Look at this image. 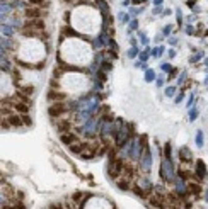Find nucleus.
Listing matches in <instances>:
<instances>
[{
    "label": "nucleus",
    "instance_id": "obj_1",
    "mask_svg": "<svg viewBox=\"0 0 208 209\" xmlns=\"http://www.w3.org/2000/svg\"><path fill=\"white\" fill-rule=\"evenodd\" d=\"M67 111H68V106H67V102L63 100H56V102H53L51 106H50L48 109V114L51 116V117H63L67 114Z\"/></svg>",
    "mask_w": 208,
    "mask_h": 209
},
{
    "label": "nucleus",
    "instance_id": "obj_2",
    "mask_svg": "<svg viewBox=\"0 0 208 209\" xmlns=\"http://www.w3.org/2000/svg\"><path fill=\"white\" fill-rule=\"evenodd\" d=\"M55 124H56V129H58V133H60V134L68 133V131L72 129V122H70V121H67V117H65V116H63V117H60V119H58V121L55 122Z\"/></svg>",
    "mask_w": 208,
    "mask_h": 209
},
{
    "label": "nucleus",
    "instance_id": "obj_3",
    "mask_svg": "<svg viewBox=\"0 0 208 209\" xmlns=\"http://www.w3.org/2000/svg\"><path fill=\"white\" fill-rule=\"evenodd\" d=\"M24 15H26V19H39L43 15V12L39 9V5L38 7H27L24 10Z\"/></svg>",
    "mask_w": 208,
    "mask_h": 209
},
{
    "label": "nucleus",
    "instance_id": "obj_4",
    "mask_svg": "<svg viewBox=\"0 0 208 209\" xmlns=\"http://www.w3.org/2000/svg\"><path fill=\"white\" fill-rule=\"evenodd\" d=\"M60 139H61V143H63V145H67V146H70L72 145V143H75V141H78L77 139V136L75 134H72L68 131V133H63V134H60Z\"/></svg>",
    "mask_w": 208,
    "mask_h": 209
},
{
    "label": "nucleus",
    "instance_id": "obj_5",
    "mask_svg": "<svg viewBox=\"0 0 208 209\" xmlns=\"http://www.w3.org/2000/svg\"><path fill=\"white\" fill-rule=\"evenodd\" d=\"M9 121H10V124H12V127H21L22 124H24V121H22V117H21V116L14 114V112L9 116Z\"/></svg>",
    "mask_w": 208,
    "mask_h": 209
},
{
    "label": "nucleus",
    "instance_id": "obj_6",
    "mask_svg": "<svg viewBox=\"0 0 208 209\" xmlns=\"http://www.w3.org/2000/svg\"><path fill=\"white\" fill-rule=\"evenodd\" d=\"M63 97H65L63 94H58V92H56V87H53L51 90L48 92V100H50V102H56V100H61Z\"/></svg>",
    "mask_w": 208,
    "mask_h": 209
},
{
    "label": "nucleus",
    "instance_id": "obj_7",
    "mask_svg": "<svg viewBox=\"0 0 208 209\" xmlns=\"http://www.w3.org/2000/svg\"><path fill=\"white\" fill-rule=\"evenodd\" d=\"M34 88L33 85H22V87H19V94H21V97H29V95H33Z\"/></svg>",
    "mask_w": 208,
    "mask_h": 209
},
{
    "label": "nucleus",
    "instance_id": "obj_8",
    "mask_svg": "<svg viewBox=\"0 0 208 209\" xmlns=\"http://www.w3.org/2000/svg\"><path fill=\"white\" fill-rule=\"evenodd\" d=\"M82 150H84V145H80V141H78V143H72V145H70V152L75 153V155H80Z\"/></svg>",
    "mask_w": 208,
    "mask_h": 209
},
{
    "label": "nucleus",
    "instance_id": "obj_9",
    "mask_svg": "<svg viewBox=\"0 0 208 209\" xmlns=\"http://www.w3.org/2000/svg\"><path fill=\"white\" fill-rule=\"evenodd\" d=\"M116 185H118L120 189H123V191H126V189L130 187V185H128V179H125V177H123V179H118Z\"/></svg>",
    "mask_w": 208,
    "mask_h": 209
},
{
    "label": "nucleus",
    "instance_id": "obj_10",
    "mask_svg": "<svg viewBox=\"0 0 208 209\" xmlns=\"http://www.w3.org/2000/svg\"><path fill=\"white\" fill-rule=\"evenodd\" d=\"M198 173H200V177H205L206 175V165L203 163V162H198Z\"/></svg>",
    "mask_w": 208,
    "mask_h": 209
},
{
    "label": "nucleus",
    "instance_id": "obj_11",
    "mask_svg": "<svg viewBox=\"0 0 208 209\" xmlns=\"http://www.w3.org/2000/svg\"><path fill=\"white\" fill-rule=\"evenodd\" d=\"M29 3H33V5H39V7H48L46 5V2L45 0H27Z\"/></svg>",
    "mask_w": 208,
    "mask_h": 209
},
{
    "label": "nucleus",
    "instance_id": "obj_12",
    "mask_svg": "<svg viewBox=\"0 0 208 209\" xmlns=\"http://www.w3.org/2000/svg\"><path fill=\"white\" fill-rule=\"evenodd\" d=\"M189 189L195 192V194H198V192H200V185H196V184H189Z\"/></svg>",
    "mask_w": 208,
    "mask_h": 209
},
{
    "label": "nucleus",
    "instance_id": "obj_13",
    "mask_svg": "<svg viewBox=\"0 0 208 209\" xmlns=\"http://www.w3.org/2000/svg\"><path fill=\"white\" fill-rule=\"evenodd\" d=\"M145 78H147V80H152V78H154V72H152V70H148L147 75H145Z\"/></svg>",
    "mask_w": 208,
    "mask_h": 209
},
{
    "label": "nucleus",
    "instance_id": "obj_14",
    "mask_svg": "<svg viewBox=\"0 0 208 209\" xmlns=\"http://www.w3.org/2000/svg\"><path fill=\"white\" fill-rule=\"evenodd\" d=\"M63 2H68V3H72V2H73V0H63Z\"/></svg>",
    "mask_w": 208,
    "mask_h": 209
}]
</instances>
